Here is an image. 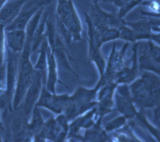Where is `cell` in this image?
<instances>
[{"label":"cell","instance_id":"6da1fadb","mask_svg":"<svg viewBox=\"0 0 160 142\" xmlns=\"http://www.w3.org/2000/svg\"><path fill=\"white\" fill-rule=\"evenodd\" d=\"M56 19L68 29L73 41L82 40V23L72 0H57Z\"/></svg>","mask_w":160,"mask_h":142},{"label":"cell","instance_id":"7a4b0ae2","mask_svg":"<svg viewBox=\"0 0 160 142\" xmlns=\"http://www.w3.org/2000/svg\"><path fill=\"white\" fill-rule=\"evenodd\" d=\"M68 120L64 114H59L57 118L51 117L44 122L42 128L35 135L34 142H45L49 140L54 142H64L68 130Z\"/></svg>","mask_w":160,"mask_h":142},{"label":"cell","instance_id":"3957f363","mask_svg":"<svg viewBox=\"0 0 160 142\" xmlns=\"http://www.w3.org/2000/svg\"><path fill=\"white\" fill-rule=\"evenodd\" d=\"M129 46V43H126L120 51H116V43L113 44V49L112 50L107 65L103 76H102L99 82L94 88L98 90L103 85L107 83L114 82L115 76L117 73L121 71L124 66V56L125 51Z\"/></svg>","mask_w":160,"mask_h":142},{"label":"cell","instance_id":"277c9868","mask_svg":"<svg viewBox=\"0 0 160 142\" xmlns=\"http://www.w3.org/2000/svg\"><path fill=\"white\" fill-rule=\"evenodd\" d=\"M52 0H31L24 3L16 19L11 23L5 26V30L23 29L32 18L42 7H45L52 3Z\"/></svg>","mask_w":160,"mask_h":142},{"label":"cell","instance_id":"5b68a950","mask_svg":"<svg viewBox=\"0 0 160 142\" xmlns=\"http://www.w3.org/2000/svg\"><path fill=\"white\" fill-rule=\"evenodd\" d=\"M129 89L132 102L140 109L154 107L159 105L151 97L148 82L144 76L132 84Z\"/></svg>","mask_w":160,"mask_h":142},{"label":"cell","instance_id":"8992f818","mask_svg":"<svg viewBox=\"0 0 160 142\" xmlns=\"http://www.w3.org/2000/svg\"><path fill=\"white\" fill-rule=\"evenodd\" d=\"M43 85L42 74L39 71L35 69L33 80L27 90L22 104L23 106L24 114L26 117H28L33 111L39 97Z\"/></svg>","mask_w":160,"mask_h":142},{"label":"cell","instance_id":"52a82bcc","mask_svg":"<svg viewBox=\"0 0 160 142\" xmlns=\"http://www.w3.org/2000/svg\"><path fill=\"white\" fill-rule=\"evenodd\" d=\"M115 99L119 112L126 119H132L137 117L138 112L132 100L129 88L127 85H120L115 93Z\"/></svg>","mask_w":160,"mask_h":142},{"label":"cell","instance_id":"ba28073f","mask_svg":"<svg viewBox=\"0 0 160 142\" xmlns=\"http://www.w3.org/2000/svg\"><path fill=\"white\" fill-rule=\"evenodd\" d=\"M117 85V83L113 82L102 87L96 105V114L99 117H103L112 111L113 107V95Z\"/></svg>","mask_w":160,"mask_h":142},{"label":"cell","instance_id":"9c48e42d","mask_svg":"<svg viewBox=\"0 0 160 142\" xmlns=\"http://www.w3.org/2000/svg\"><path fill=\"white\" fill-rule=\"evenodd\" d=\"M49 46L54 54L57 64H59L63 69L70 71L76 76H78L71 67L70 59H72V58L63 44L62 41L61 40V37L58 32L56 34L53 43Z\"/></svg>","mask_w":160,"mask_h":142},{"label":"cell","instance_id":"30bf717a","mask_svg":"<svg viewBox=\"0 0 160 142\" xmlns=\"http://www.w3.org/2000/svg\"><path fill=\"white\" fill-rule=\"evenodd\" d=\"M28 120L26 117H18L11 123V138L13 142H32L28 128Z\"/></svg>","mask_w":160,"mask_h":142},{"label":"cell","instance_id":"8fae6325","mask_svg":"<svg viewBox=\"0 0 160 142\" xmlns=\"http://www.w3.org/2000/svg\"><path fill=\"white\" fill-rule=\"evenodd\" d=\"M5 36L7 49L14 54H21L23 50L26 42L25 30H5Z\"/></svg>","mask_w":160,"mask_h":142},{"label":"cell","instance_id":"7c38bea8","mask_svg":"<svg viewBox=\"0 0 160 142\" xmlns=\"http://www.w3.org/2000/svg\"><path fill=\"white\" fill-rule=\"evenodd\" d=\"M139 42L135 43L132 50L133 54L132 56V67L130 68H127L124 67L121 71L117 73L115 76V83L117 84L120 83H128L133 81L137 77L138 74V63L137 58V51L138 47L139 46Z\"/></svg>","mask_w":160,"mask_h":142},{"label":"cell","instance_id":"4fadbf2b","mask_svg":"<svg viewBox=\"0 0 160 142\" xmlns=\"http://www.w3.org/2000/svg\"><path fill=\"white\" fill-rule=\"evenodd\" d=\"M26 0H14L7 1L0 8V24L5 26L12 23L19 13Z\"/></svg>","mask_w":160,"mask_h":142},{"label":"cell","instance_id":"5bb4252c","mask_svg":"<svg viewBox=\"0 0 160 142\" xmlns=\"http://www.w3.org/2000/svg\"><path fill=\"white\" fill-rule=\"evenodd\" d=\"M58 82V64L54 54L49 46L47 50V75L45 87L49 92L55 94L56 93V85Z\"/></svg>","mask_w":160,"mask_h":142},{"label":"cell","instance_id":"9a60e30c","mask_svg":"<svg viewBox=\"0 0 160 142\" xmlns=\"http://www.w3.org/2000/svg\"><path fill=\"white\" fill-rule=\"evenodd\" d=\"M48 17L49 15L47 11L44 10L40 22L38 24L33 36L31 49L32 54L38 52V49L40 47V45L46 38V24Z\"/></svg>","mask_w":160,"mask_h":142},{"label":"cell","instance_id":"2e32d148","mask_svg":"<svg viewBox=\"0 0 160 142\" xmlns=\"http://www.w3.org/2000/svg\"><path fill=\"white\" fill-rule=\"evenodd\" d=\"M97 90L80 88L71 95V101L76 104L87 105L97 103Z\"/></svg>","mask_w":160,"mask_h":142},{"label":"cell","instance_id":"e0dca14e","mask_svg":"<svg viewBox=\"0 0 160 142\" xmlns=\"http://www.w3.org/2000/svg\"><path fill=\"white\" fill-rule=\"evenodd\" d=\"M101 117L91 128H88L85 133L82 140L84 142H106L109 140L108 136L101 127Z\"/></svg>","mask_w":160,"mask_h":142},{"label":"cell","instance_id":"ac0fdd59","mask_svg":"<svg viewBox=\"0 0 160 142\" xmlns=\"http://www.w3.org/2000/svg\"><path fill=\"white\" fill-rule=\"evenodd\" d=\"M49 46L47 37L43 41L42 44L39 48L38 52H39V56L38 61L34 69L37 71H39L42 76L43 85H45L47 82V50Z\"/></svg>","mask_w":160,"mask_h":142},{"label":"cell","instance_id":"d6986e66","mask_svg":"<svg viewBox=\"0 0 160 142\" xmlns=\"http://www.w3.org/2000/svg\"><path fill=\"white\" fill-rule=\"evenodd\" d=\"M70 100V96L68 94L57 95L52 94V100L47 109L55 114H62Z\"/></svg>","mask_w":160,"mask_h":142},{"label":"cell","instance_id":"ffe728a7","mask_svg":"<svg viewBox=\"0 0 160 142\" xmlns=\"http://www.w3.org/2000/svg\"><path fill=\"white\" fill-rule=\"evenodd\" d=\"M109 12H107L100 7L98 1H93L88 16L95 27L102 24L106 23Z\"/></svg>","mask_w":160,"mask_h":142},{"label":"cell","instance_id":"44dd1931","mask_svg":"<svg viewBox=\"0 0 160 142\" xmlns=\"http://www.w3.org/2000/svg\"><path fill=\"white\" fill-rule=\"evenodd\" d=\"M32 113L31 120L28 121V128L33 140L34 137L38 135L42 128L44 121L40 112V107H34Z\"/></svg>","mask_w":160,"mask_h":142},{"label":"cell","instance_id":"7402d4cb","mask_svg":"<svg viewBox=\"0 0 160 142\" xmlns=\"http://www.w3.org/2000/svg\"><path fill=\"white\" fill-rule=\"evenodd\" d=\"M88 41V40H87ZM89 43L88 61L94 62L99 70L101 77L103 76L106 69V61L100 52V48L97 47L92 43L88 41Z\"/></svg>","mask_w":160,"mask_h":142},{"label":"cell","instance_id":"603a6c76","mask_svg":"<svg viewBox=\"0 0 160 142\" xmlns=\"http://www.w3.org/2000/svg\"><path fill=\"white\" fill-rule=\"evenodd\" d=\"M139 69H146L153 71L158 74H160V64L153 59L148 50H145L139 57Z\"/></svg>","mask_w":160,"mask_h":142},{"label":"cell","instance_id":"cb8c5ba5","mask_svg":"<svg viewBox=\"0 0 160 142\" xmlns=\"http://www.w3.org/2000/svg\"><path fill=\"white\" fill-rule=\"evenodd\" d=\"M85 15V21L86 23L88 28L87 36L85 35L86 38L88 41L92 43L93 45H95L98 48H101L102 45L103 44V42L102 41L101 36L99 32L97 31L96 27L93 24L92 21L90 19L88 14L87 13L84 12Z\"/></svg>","mask_w":160,"mask_h":142},{"label":"cell","instance_id":"d4e9b609","mask_svg":"<svg viewBox=\"0 0 160 142\" xmlns=\"http://www.w3.org/2000/svg\"><path fill=\"white\" fill-rule=\"evenodd\" d=\"M142 76L146 78L148 82V87L150 89L151 97L155 100L156 102H160V78L158 76L153 74L148 73V72H145Z\"/></svg>","mask_w":160,"mask_h":142},{"label":"cell","instance_id":"484cf974","mask_svg":"<svg viewBox=\"0 0 160 142\" xmlns=\"http://www.w3.org/2000/svg\"><path fill=\"white\" fill-rule=\"evenodd\" d=\"M118 30L119 33V38L122 40L135 43L140 40L145 39L144 36L138 33L127 25L120 26Z\"/></svg>","mask_w":160,"mask_h":142},{"label":"cell","instance_id":"4316f807","mask_svg":"<svg viewBox=\"0 0 160 142\" xmlns=\"http://www.w3.org/2000/svg\"><path fill=\"white\" fill-rule=\"evenodd\" d=\"M5 26L0 24V66L6 64V46L5 43Z\"/></svg>","mask_w":160,"mask_h":142},{"label":"cell","instance_id":"83f0119b","mask_svg":"<svg viewBox=\"0 0 160 142\" xmlns=\"http://www.w3.org/2000/svg\"><path fill=\"white\" fill-rule=\"evenodd\" d=\"M125 20L119 16L118 13L114 12L109 13L106 21L107 26L110 28L119 29L120 26L125 25Z\"/></svg>","mask_w":160,"mask_h":142},{"label":"cell","instance_id":"f1b7e54d","mask_svg":"<svg viewBox=\"0 0 160 142\" xmlns=\"http://www.w3.org/2000/svg\"><path fill=\"white\" fill-rule=\"evenodd\" d=\"M103 43L115 40L119 38V33L118 29L108 28L100 33Z\"/></svg>","mask_w":160,"mask_h":142},{"label":"cell","instance_id":"f546056e","mask_svg":"<svg viewBox=\"0 0 160 142\" xmlns=\"http://www.w3.org/2000/svg\"><path fill=\"white\" fill-rule=\"evenodd\" d=\"M126 118L124 116L118 117L112 121L107 122L104 125V129L106 131H112L125 125Z\"/></svg>","mask_w":160,"mask_h":142},{"label":"cell","instance_id":"4dcf8cb0","mask_svg":"<svg viewBox=\"0 0 160 142\" xmlns=\"http://www.w3.org/2000/svg\"><path fill=\"white\" fill-rule=\"evenodd\" d=\"M145 0H132L125 6L120 8V10L118 13L119 16L124 18L129 12L133 10L135 7H137L138 5L141 4Z\"/></svg>","mask_w":160,"mask_h":142},{"label":"cell","instance_id":"1f68e13d","mask_svg":"<svg viewBox=\"0 0 160 142\" xmlns=\"http://www.w3.org/2000/svg\"><path fill=\"white\" fill-rule=\"evenodd\" d=\"M148 51L149 54L158 64H160V47L155 45L151 40H148Z\"/></svg>","mask_w":160,"mask_h":142},{"label":"cell","instance_id":"d6a6232c","mask_svg":"<svg viewBox=\"0 0 160 142\" xmlns=\"http://www.w3.org/2000/svg\"><path fill=\"white\" fill-rule=\"evenodd\" d=\"M137 116L138 117L139 120L141 121L142 123H144V125H146V127L148 128V130H150L151 132L152 133L153 135H155L156 137L158 138V140H160V133H159V130H157L156 129H155L151 125L150 123H148V121L146 120V117H145V116L144 115V114L141 112L140 114H138Z\"/></svg>","mask_w":160,"mask_h":142},{"label":"cell","instance_id":"836d02e7","mask_svg":"<svg viewBox=\"0 0 160 142\" xmlns=\"http://www.w3.org/2000/svg\"><path fill=\"white\" fill-rule=\"evenodd\" d=\"M141 5L146 6L153 13L159 14L160 12V2L159 0H145Z\"/></svg>","mask_w":160,"mask_h":142},{"label":"cell","instance_id":"e575fe53","mask_svg":"<svg viewBox=\"0 0 160 142\" xmlns=\"http://www.w3.org/2000/svg\"><path fill=\"white\" fill-rule=\"evenodd\" d=\"M57 22L58 24V26L60 29L61 33H62V36H63L64 39L65 40V41L67 44H69L71 42V41L72 40V37L71 34L70 32V31H68V29L66 28V26L64 25V24L62 23L60 21L57 19Z\"/></svg>","mask_w":160,"mask_h":142},{"label":"cell","instance_id":"d590c367","mask_svg":"<svg viewBox=\"0 0 160 142\" xmlns=\"http://www.w3.org/2000/svg\"><path fill=\"white\" fill-rule=\"evenodd\" d=\"M114 135L117 138L119 142H139V140H137L134 136L130 135L129 133H120L117 135L115 134Z\"/></svg>","mask_w":160,"mask_h":142},{"label":"cell","instance_id":"8d00e7d4","mask_svg":"<svg viewBox=\"0 0 160 142\" xmlns=\"http://www.w3.org/2000/svg\"><path fill=\"white\" fill-rule=\"evenodd\" d=\"M6 91H7V85H6V81L0 80V97H2L3 96H6Z\"/></svg>","mask_w":160,"mask_h":142},{"label":"cell","instance_id":"74e56055","mask_svg":"<svg viewBox=\"0 0 160 142\" xmlns=\"http://www.w3.org/2000/svg\"><path fill=\"white\" fill-rule=\"evenodd\" d=\"M154 119H155L156 123H158L159 124V122H160V107H159V105L156 106V107L155 110Z\"/></svg>","mask_w":160,"mask_h":142},{"label":"cell","instance_id":"f35d334b","mask_svg":"<svg viewBox=\"0 0 160 142\" xmlns=\"http://www.w3.org/2000/svg\"><path fill=\"white\" fill-rule=\"evenodd\" d=\"M1 112H2V110L0 109V136L2 137L3 134L5 132V127H4L2 122L1 119Z\"/></svg>","mask_w":160,"mask_h":142},{"label":"cell","instance_id":"ab89813d","mask_svg":"<svg viewBox=\"0 0 160 142\" xmlns=\"http://www.w3.org/2000/svg\"><path fill=\"white\" fill-rule=\"evenodd\" d=\"M8 0H0V8L7 2Z\"/></svg>","mask_w":160,"mask_h":142},{"label":"cell","instance_id":"60d3db41","mask_svg":"<svg viewBox=\"0 0 160 142\" xmlns=\"http://www.w3.org/2000/svg\"><path fill=\"white\" fill-rule=\"evenodd\" d=\"M2 137L0 136V142H2Z\"/></svg>","mask_w":160,"mask_h":142}]
</instances>
